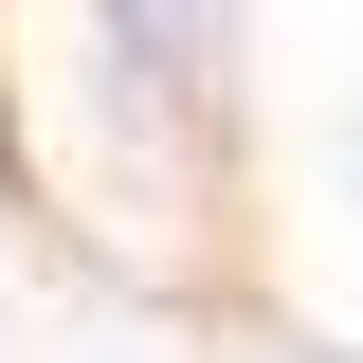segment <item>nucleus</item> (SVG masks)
I'll list each match as a JSON object with an SVG mask.
<instances>
[{"label": "nucleus", "mask_w": 363, "mask_h": 363, "mask_svg": "<svg viewBox=\"0 0 363 363\" xmlns=\"http://www.w3.org/2000/svg\"><path fill=\"white\" fill-rule=\"evenodd\" d=\"M91 18H109V73H128L145 109L218 91V55H236V0H91Z\"/></svg>", "instance_id": "f257e3e1"}]
</instances>
